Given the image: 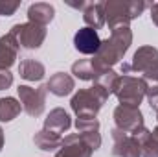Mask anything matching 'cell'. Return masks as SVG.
Listing matches in <instances>:
<instances>
[{
	"mask_svg": "<svg viewBox=\"0 0 158 157\" xmlns=\"http://www.w3.org/2000/svg\"><path fill=\"white\" fill-rule=\"evenodd\" d=\"M19 92V98H20V104H22V109L30 115V117H40L44 113V107H46V85L42 87H30V85H19L17 89Z\"/></svg>",
	"mask_w": 158,
	"mask_h": 157,
	"instance_id": "cell-7",
	"label": "cell"
},
{
	"mask_svg": "<svg viewBox=\"0 0 158 157\" xmlns=\"http://www.w3.org/2000/svg\"><path fill=\"white\" fill-rule=\"evenodd\" d=\"M114 124L118 129L134 137L142 129H145V120L140 107H131V105H118L114 109Z\"/></svg>",
	"mask_w": 158,
	"mask_h": 157,
	"instance_id": "cell-6",
	"label": "cell"
},
{
	"mask_svg": "<svg viewBox=\"0 0 158 157\" xmlns=\"http://www.w3.org/2000/svg\"><path fill=\"white\" fill-rule=\"evenodd\" d=\"M53 15H55V7L48 2H35L28 7V19L30 22L33 24H39V26H48L52 20H53Z\"/></svg>",
	"mask_w": 158,
	"mask_h": 157,
	"instance_id": "cell-17",
	"label": "cell"
},
{
	"mask_svg": "<svg viewBox=\"0 0 158 157\" xmlns=\"http://www.w3.org/2000/svg\"><path fill=\"white\" fill-rule=\"evenodd\" d=\"M77 133H99V120L98 118H77L76 120Z\"/></svg>",
	"mask_w": 158,
	"mask_h": 157,
	"instance_id": "cell-23",
	"label": "cell"
},
{
	"mask_svg": "<svg viewBox=\"0 0 158 157\" xmlns=\"http://www.w3.org/2000/svg\"><path fill=\"white\" fill-rule=\"evenodd\" d=\"M94 150L81 139L79 133L66 135L61 142V148L57 150L55 157H92Z\"/></svg>",
	"mask_w": 158,
	"mask_h": 157,
	"instance_id": "cell-10",
	"label": "cell"
},
{
	"mask_svg": "<svg viewBox=\"0 0 158 157\" xmlns=\"http://www.w3.org/2000/svg\"><path fill=\"white\" fill-rule=\"evenodd\" d=\"M70 128H72V118H70V115L63 107H55V109H52L48 113V117L44 118V128L42 129H48L52 133L63 135Z\"/></svg>",
	"mask_w": 158,
	"mask_h": 157,
	"instance_id": "cell-14",
	"label": "cell"
},
{
	"mask_svg": "<svg viewBox=\"0 0 158 157\" xmlns=\"http://www.w3.org/2000/svg\"><path fill=\"white\" fill-rule=\"evenodd\" d=\"M147 85L142 78H134L129 74L119 76L114 94L118 98L119 105H131V107H140L142 100L145 98Z\"/></svg>",
	"mask_w": 158,
	"mask_h": 157,
	"instance_id": "cell-4",
	"label": "cell"
},
{
	"mask_svg": "<svg viewBox=\"0 0 158 157\" xmlns=\"http://www.w3.org/2000/svg\"><path fill=\"white\" fill-rule=\"evenodd\" d=\"M19 74L26 81H40L46 74V69L37 59H22L19 65Z\"/></svg>",
	"mask_w": 158,
	"mask_h": 157,
	"instance_id": "cell-18",
	"label": "cell"
},
{
	"mask_svg": "<svg viewBox=\"0 0 158 157\" xmlns=\"http://www.w3.org/2000/svg\"><path fill=\"white\" fill-rule=\"evenodd\" d=\"M103 72H107V70L94 57H90V59H79V61H76L72 65V74L76 78L83 79V81H98V78Z\"/></svg>",
	"mask_w": 158,
	"mask_h": 157,
	"instance_id": "cell-13",
	"label": "cell"
},
{
	"mask_svg": "<svg viewBox=\"0 0 158 157\" xmlns=\"http://www.w3.org/2000/svg\"><path fill=\"white\" fill-rule=\"evenodd\" d=\"M13 85V74L9 70H0V91L9 89Z\"/></svg>",
	"mask_w": 158,
	"mask_h": 157,
	"instance_id": "cell-26",
	"label": "cell"
},
{
	"mask_svg": "<svg viewBox=\"0 0 158 157\" xmlns=\"http://www.w3.org/2000/svg\"><path fill=\"white\" fill-rule=\"evenodd\" d=\"M119 79V74L116 72V70H112V69H109L107 72H103L99 78H98V81H94V83H98V85H101L109 94H114V89H116V83H118Z\"/></svg>",
	"mask_w": 158,
	"mask_h": 157,
	"instance_id": "cell-22",
	"label": "cell"
},
{
	"mask_svg": "<svg viewBox=\"0 0 158 157\" xmlns=\"http://www.w3.org/2000/svg\"><path fill=\"white\" fill-rule=\"evenodd\" d=\"M149 7H151V20H153L155 26H158V2L151 4Z\"/></svg>",
	"mask_w": 158,
	"mask_h": 157,
	"instance_id": "cell-27",
	"label": "cell"
},
{
	"mask_svg": "<svg viewBox=\"0 0 158 157\" xmlns=\"http://www.w3.org/2000/svg\"><path fill=\"white\" fill-rule=\"evenodd\" d=\"M33 142L35 146L42 150V152H53V150H59L61 148V142H63V137L57 135V133H52L48 129H40L33 135Z\"/></svg>",
	"mask_w": 158,
	"mask_h": 157,
	"instance_id": "cell-19",
	"label": "cell"
},
{
	"mask_svg": "<svg viewBox=\"0 0 158 157\" xmlns=\"http://www.w3.org/2000/svg\"><path fill=\"white\" fill-rule=\"evenodd\" d=\"M2 148H4V129L0 128V152H2Z\"/></svg>",
	"mask_w": 158,
	"mask_h": 157,
	"instance_id": "cell-29",
	"label": "cell"
},
{
	"mask_svg": "<svg viewBox=\"0 0 158 157\" xmlns=\"http://www.w3.org/2000/svg\"><path fill=\"white\" fill-rule=\"evenodd\" d=\"M109 96L110 94L101 85L94 83L88 89H79L70 100V107L77 118H96L99 109L109 100Z\"/></svg>",
	"mask_w": 158,
	"mask_h": 157,
	"instance_id": "cell-3",
	"label": "cell"
},
{
	"mask_svg": "<svg viewBox=\"0 0 158 157\" xmlns=\"http://www.w3.org/2000/svg\"><path fill=\"white\" fill-rule=\"evenodd\" d=\"M68 6H72V7H76V9H85V6H86V2H68Z\"/></svg>",
	"mask_w": 158,
	"mask_h": 157,
	"instance_id": "cell-28",
	"label": "cell"
},
{
	"mask_svg": "<svg viewBox=\"0 0 158 157\" xmlns=\"http://www.w3.org/2000/svg\"><path fill=\"white\" fill-rule=\"evenodd\" d=\"M19 50L20 44L13 32H7L6 35L0 37V70H9L15 65Z\"/></svg>",
	"mask_w": 158,
	"mask_h": 157,
	"instance_id": "cell-12",
	"label": "cell"
},
{
	"mask_svg": "<svg viewBox=\"0 0 158 157\" xmlns=\"http://www.w3.org/2000/svg\"><path fill=\"white\" fill-rule=\"evenodd\" d=\"M158 69V48L155 46H140L131 63H121V74H129V72H138L143 76H149L153 72H156Z\"/></svg>",
	"mask_w": 158,
	"mask_h": 157,
	"instance_id": "cell-5",
	"label": "cell"
},
{
	"mask_svg": "<svg viewBox=\"0 0 158 157\" xmlns=\"http://www.w3.org/2000/svg\"><path fill=\"white\" fill-rule=\"evenodd\" d=\"M136 139L142 146V157H158V135L145 128L136 135Z\"/></svg>",
	"mask_w": 158,
	"mask_h": 157,
	"instance_id": "cell-20",
	"label": "cell"
},
{
	"mask_svg": "<svg viewBox=\"0 0 158 157\" xmlns=\"http://www.w3.org/2000/svg\"><path fill=\"white\" fill-rule=\"evenodd\" d=\"M46 89H48L52 94L63 98V96H68V94L76 89V81H74V78H72L70 74H66V72H55L52 78L48 79Z\"/></svg>",
	"mask_w": 158,
	"mask_h": 157,
	"instance_id": "cell-15",
	"label": "cell"
},
{
	"mask_svg": "<svg viewBox=\"0 0 158 157\" xmlns=\"http://www.w3.org/2000/svg\"><path fill=\"white\" fill-rule=\"evenodd\" d=\"M114 146H112V155L116 157H142V146L138 142V139L134 135H129L125 131H121L118 128H114L110 131Z\"/></svg>",
	"mask_w": 158,
	"mask_h": 157,
	"instance_id": "cell-9",
	"label": "cell"
},
{
	"mask_svg": "<svg viewBox=\"0 0 158 157\" xmlns=\"http://www.w3.org/2000/svg\"><path fill=\"white\" fill-rule=\"evenodd\" d=\"M20 7L19 0H0V17H11Z\"/></svg>",
	"mask_w": 158,
	"mask_h": 157,
	"instance_id": "cell-25",
	"label": "cell"
},
{
	"mask_svg": "<svg viewBox=\"0 0 158 157\" xmlns=\"http://www.w3.org/2000/svg\"><path fill=\"white\" fill-rule=\"evenodd\" d=\"M147 85V91H145V98L151 105L153 111L158 113V83H145Z\"/></svg>",
	"mask_w": 158,
	"mask_h": 157,
	"instance_id": "cell-24",
	"label": "cell"
},
{
	"mask_svg": "<svg viewBox=\"0 0 158 157\" xmlns=\"http://www.w3.org/2000/svg\"><path fill=\"white\" fill-rule=\"evenodd\" d=\"M9 32L15 34L20 48H26V50H37L42 46V43L46 39V28L33 24L30 20L24 24H15Z\"/></svg>",
	"mask_w": 158,
	"mask_h": 157,
	"instance_id": "cell-8",
	"label": "cell"
},
{
	"mask_svg": "<svg viewBox=\"0 0 158 157\" xmlns=\"http://www.w3.org/2000/svg\"><path fill=\"white\" fill-rule=\"evenodd\" d=\"M74 46L79 54H85V56H96L99 46H101V39L98 35L96 30L92 28H81L77 30V34L74 35Z\"/></svg>",
	"mask_w": 158,
	"mask_h": 157,
	"instance_id": "cell-11",
	"label": "cell"
},
{
	"mask_svg": "<svg viewBox=\"0 0 158 157\" xmlns=\"http://www.w3.org/2000/svg\"><path fill=\"white\" fill-rule=\"evenodd\" d=\"M20 111H22L20 100H17L13 96L0 98V122H11L13 118L20 115Z\"/></svg>",
	"mask_w": 158,
	"mask_h": 157,
	"instance_id": "cell-21",
	"label": "cell"
},
{
	"mask_svg": "<svg viewBox=\"0 0 158 157\" xmlns=\"http://www.w3.org/2000/svg\"><path fill=\"white\" fill-rule=\"evenodd\" d=\"M147 7H149V4L143 0H105L103 2L105 24H109L110 30L129 26Z\"/></svg>",
	"mask_w": 158,
	"mask_h": 157,
	"instance_id": "cell-2",
	"label": "cell"
},
{
	"mask_svg": "<svg viewBox=\"0 0 158 157\" xmlns=\"http://www.w3.org/2000/svg\"><path fill=\"white\" fill-rule=\"evenodd\" d=\"M132 44V30L129 26H123V28H116V30H110V37L109 39H101V46L98 50L96 56H92L105 70L112 69L116 63H119L127 50L131 48Z\"/></svg>",
	"mask_w": 158,
	"mask_h": 157,
	"instance_id": "cell-1",
	"label": "cell"
},
{
	"mask_svg": "<svg viewBox=\"0 0 158 157\" xmlns=\"http://www.w3.org/2000/svg\"><path fill=\"white\" fill-rule=\"evenodd\" d=\"M83 20L86 24V28L92 30H101L105 26V9H103V2H86L85 9H83Z\"/></svg>",
	"mask_w": 158,
	"mask_h": 157,
	"instance_id": "cell-16",
	"label": "cell"
},
{
	"mask_svg": "<svg viewBox=\"0 0 158 157\" xmlns=\"http://www.w3.org/2000/svg\"><path fill=\"white\" fill-rule=\"evenodd\" d=\"M153 133H155V135H158V113H156V128L153 129Z\"/></svg>",
	"mask_w": 158,
	"mask_h": 157,
	"instance_id": "cell-30",
	"label": "cell"
}]
</instances>
